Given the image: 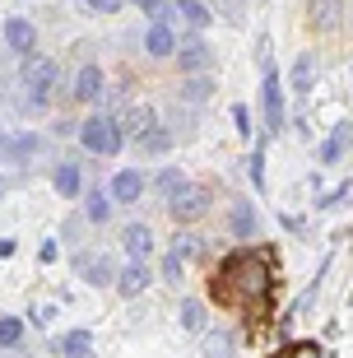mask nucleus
<instances>
[{"mask_svg": "<svg viewBox=\"0 0 353 358\" xmlns=\"http://www.w3.org/2000/svg\"><path fill=\"white\" fill-rule=\"evenodd\" d=\"M79 145L89 149V154L112 159V154L126 145V131H121V121H112V117H89L84 126H79Z\"/></svg>", "mask_w": 353, "mask_h": 358, "instance_id": "obj_2", "label": "nucleus"}, {"mask_svg": "<svg viewBox=\"0 0 353 358\" xmlns=\"http://www.w3.org/2000/svg\"><path fill=\"white\" fill-rule=\"evenodd\" d=\"M205 358H233V354H228V340H223V335H219V340H210V349H205Z\"/></svg>", "mask_w": 353, "mask_h": 358, "instance_id": "obj_29", "label": "nucleus"}, {"mask_svg": "<svg viewBox=\"0 0 353 358\" xmlns=\"http://www.w3.org/2000/svg\"><path fill=\"white\" fill-rule=\"evenodd\" d=\"M5 47H10V52H19L28 61V56H33V47H38V28L28 24L24 14H10V19H5Z\"/></svg>", "mask_w": 353, "mask_h": 358, "instance_id": "obj_6", "label": "nucleus"}, {"mask_svg": "<svg viewBox=\"0 0 353 358\" xmlns=\"http://www.w3.org/2000/svg\"><path fill=\"white\" fill-rule=\"evenodd\" d=\"M261 103H265V135H279L284 131V89H279V70L265 38H261Z\"/></svg>", "mask_w": 353, "mask_h": 358, "instance_id": "obj_1", "label": "nucleus"}, {"mask_svg": "<svg viewBox=\"0 0 353 358\" xmlns=\"http://www.w3.org/2000/svg\"><path fill=\"white\" fill-rule=\"evenodd\" d=\"M135 5H140V10H144V14H154L158 24H163V0H135Z\"/></svg>", "mask_w": 353, "mask_h": 358, "instance_id": "obj_33", "label": "nucleus"}, {"mask_svg": "<svg viewBox=\"0 0 353 358\" xmlns=\"http://www.w3.org/2000/svg\"><path fill=\"white\" fill-rule=\"evenodd\" d=\"M89 10H98V14H117V10H121V0H89Z\"/></svg>", "mask_w": 353, "mask_h": 358, "instance_id": "obj_34", "label": "nucleus"}, {"mask_svg": "<svg viewBox=\"0 0 353 358\" xmlns=\"http://www.w3.org/2000/svg\"><path fill=\"white\" fill-rule=\"evenodd\" d=\"M205 321H210L205 303H196V298H186V303H182V326H186V331H205Z\"/></svg>", "mask_w": 353, "mask_h": 358, "instance_id": "obj_21", "label": "nucleus"}, {"mask_svg": "<svg viewBox=\"0 0 353 358\" xmlns=\"http://www.w3.org/2000/svg\"><path fill=\"white\" fill-rule=\"evenodd\" d=\"M121 131L131 135V140H144V135L154 131V107H131V112H126V126H121Z\"/></svg>", "mask_w": 353, "mask_h": 358, "instance_id": "obj_18", "label": "nucleus"}, {"mask_svg": "<svg viewBox=\"0 0 353 358\" xmlns=\"http://www.w3.org/2000/svg\"><path fill=\"white\" fill-rule=\"evenodd\" d=\"M182 261H172V256H168V261H163V279H172V284H177V279H182Z\"/></svg>", "mask_w": 353, "mask_h": 358, "instance_id": "obj_32", "label": "nucleus"}, {"mask_svg": "<svg viewBox=\"0 0 353 358\" xmlns=\"http://www.w3.org/2000/svg\"><path fill=\"white\" fill-rule=\"evenodd\" d=\"M205 93H210V84H205V80H191V84H186V98H191V103H200Z\"/></svg>", "mask_w": 353, "mask_h": 358, "instance_id": "obj_30", "label": "nucleus"}, {"mask_svg": "<svg viewBox=\"0 0 353 358\" xmlns=\"http://www.w3.org/2000/svg\"><path fill=\"white\" fill-rule=\"evenodd\" d=\"M70 266H75V275L84 279V284H93V289H107V284L117 289V279H121L117 261H112L107 252H75V261H70Z\"/></svg>", "mask_w": 353, "mask_h": 358, "instance_id": "obj_4", "label": "nucleus"}, {"mask_svg": "<svg viewBox=\"0 0 353 358\" xmlns=\"http://www.w3.org/2000/svg\"><path fill=\"white\" fill-rule=\"evenodd\" d=\"M56 75H61V66H56L52 56H28L24 61V89H28V103L33 107H47V98H52L56 89Z\"/></svg>", "mask_w": 353, "mask_h": 358, "instance_id": "obj_3", "label": "nucleus"}, {"mask_svg": "<svg viewBox=\"0 0 353 358\" xmlns=\"http://www.w3.org/2000/svg\"><path fill=\"white\" fill-rule=\"evenodd\" d=\"M312 84H316V56L312 52H302L298 61H293V93H312Z\"/></svg>", "mask_w": 353, "mask_h": 358, "instance_id": "obj_14", "label": "nucleus"}, {"mask_svg": "<svg viewBox=\"0 0 353 358\" xmlns=\"http://www.w3.org/2000/svg\"><path fill=\"white\" fill-rule=\"evenodd\" d=\"M177 66H182L186 75H205V70L214 66V52L205 47V42H191V47H182V52H177Z\"/></svg>", "mask_w": 353, "mask_h": 358, "instance_id": "obj_10", "label": "nucleus"}, {"mask_svg": "<svg viewBox=\"0 0 353 358\" xmlns=\"http://www.w3.org/2000/svg\"><path fill=\"white\" fill-rule=\"evenodd\" d=\"M256 228H261V219H256V210H251L247 200L233 205V233L237 238H256Z\"/></svg>", "mask_w": 353, "mask_h": 358, "instance_id": "obj_19", "label": "nucleus"}, {"mask_svg": "<svg viewBox=\"0 0 353 358\" xmlns=\"http://www.w3.org/2000/svg\"><path fill=\"white\" fill-rule=\"evenodd\" d=\"M5 256H14V242H10V238L0 242V261H5Z\"/></svg>", "mask_w": 353, "mask_h": 358, "instance_id": "obj_36", "label": "nucleus"}, {"mask_svg": "<svg viewBox=\"0 0 353 358\" xmlns=\"http://www.w3.org/2000/svg\"><path fill=\"white\" fill-rule=\"evenodd\" d=\"M52 186H56V191H61L66 200H75V196H79V186H84V182H79V163H56Z\"/></svg>", "mask_w": 353, "mask_h": 358, "instance_id": "obj_16", "label": "nucleus"}, {"mask_svg": "<svg viewBox=\"0 0 353 358\" xmlns=\"http://www.w3.org/2000/svg\"><path fill=\"white\" fill-rule=\"evenodd\" d=\"M158 191H163V196H182V191H186V177L177 173V168H163V173H158Z\"/></svg>", "mask_w": 353, "mask_h": 358, "instance_id": "obj_25", "label": "nucleus"}, {"mask_svg": "<svg viewBox=\"0 0 353 358\" xmlns=\"http://www.w3.org/2000/svg\"><path fill=\"white\" fill-rule=\"evenodd\" d=\"M144 173L140 168H121L117 177H112V200H117V205H135V200L144 196Z\"/></svg>", "mask_w": 353, "mask_h": 358, "instance_id": "obj_7", "label": "nucleus"}, {"mask_svg": "<svg viewBox=\"0 0 353 358\" xmlns=\"http://www.w3.org/2000/svg\"><path fill=\"white\" fill-rule=\"evenodd\" d=\"M149 279H154V270L144 266V261H131V266L121 270V279H117V293L121 298H140V293L149 289Z\"/></svg>", "mask_w": 353, "mask_h": 358, "instance_id": "obj_9", "label": "nucleus"}, {"mask_svg": "<svg viewBox=\"0 0 353 358\" xmlns=\"http://www.w3.org/2000/svg\"><path fill=\"white\" fill-rule=\"evenodd\" d=\"M349 145H353V126H349V121H340V126L330 131V140L321 145V163H340Z\"/></svg>", "mask_w": 353, "mask_h": 358, "instance_id": "obj_13", "label": "nucleus"}, {"mask_svg": "<svg viewBox=\"0 0 353 358\" xmlns=\"http://www.w3.org/2000/svg\"><path fill=\"white\" fill-rule=\"evenodd\" d=\"M135 145H140V149H149V154H163V149L172 145V135L163 131V126H154V131L144 135V140H135Z\"/></svg>", "mask_w": 353, "mask_h": 358, "instance_id": "obj_26", "label": "nucleus"}, {"mask_svg": "<svg viewBox=\"0 0 353 358\" xmlns=\"http://www.w3.org/2000/svg\"><path fill=\"white\" fill-rule=\"evenodd\" d=\"M24 331H28V326L19 317H0V349H14L19 340H24Z\"/></svg>", "mask_w": 353, "mask_h": 358, "instance_id": "obj_23", "label": "nucleus"}, {"mask_svg": "<svg viewBox=\"0 0 353 358\" xmlns=\"http://www.w3.org/2000/svg\"><path fill=\"white\" fill-rule=\"evenodd\" d=\"M340 19V0H312V24L316 28H335Z\"/></svg>", "mask_w": 353, "mask_h": 358, "instance_id": "obj_20", "label": "nucleus"}, {"mask_svg": "<svg viewBox=\"0 0 353 358\" xmlns=\"http://www.w3.org/2000/svg\"><path fill=\"white\" fill-rule=\"evenodd\" d=\"M84 214H89V224H107V214H112V191H93L89 205H84Z\"/></svg>", "mask_w": 353, "mask_h": 358, "instance_id": "obj_22", "label": "nucleus"}, {"mask_svg": "<svg viewBox=\"0 0 353 358\" xmlns=\"http://www.w3.org/2000/svg\"><path fill=\"white\" fill-rule=\"evenodd\" d=\"M144 52H149V56H172V52H177L172 28L168 24H154V28H149V38H144Z\"/></svg>", "mask_w": 353, "mask_h": 358, "instance_id": "obj_17", "label": "nucleus"}, {"mask_svg": "<svg viewBox=\"0 0 353 358\" xmlns=\"http://www.w3.org/2000/svg\"><path fill=\"white\" fill-rule=\"evenodd\" d=\"M103 66H79V75H75V98L79 103H98V98H103Z\"/></svg>", "mask_w": 353, "mask_h": 358, "instance_id": "obj_8", "label": "nucleus"}, {"mask_svg": "<svg viewBox=\"0 0 353 358\" xmlns=\"http://www.w3.org/2000/svg\"><path fill=\"white\" fill-rule=\"evenodd\" d=\"M177 10L186 14V24H191V28H205V24H210V10H205L200 0H177Z\"/></svg>", "mask_w": 353, "mask_h": 358, "instance_id": "obj_24", "label": "nucleus"}, {"mask_svg": "<svg viewBox=\"0 0 353 358\" xmlns=\"http://www.w3.org/2000/svg\"><path fill=\"white\" fill-rule=\"evenodd\" d=\"M33 149H38V135H10V140H0V163H19Z\"/></svg>", "mask_w": 353, "mask_h": 358, "instance_id": "obj_15", "label": "nucleus"}, {"mask_svg": "<svg viewBox=\"0 0 353 358\" xmlns=\"http://www.w3.org/2000/svg\"><path fill=\"white\" fill-rule=\"evenodd\" d=\"M93 331H70V335H61V340H56V354L61 358H93Z\"/></svg>", "mask_w": 353, "mask_h": 358, "instance_id": "obj_11", "label": "nucleus"}, {"mask_svg": "<svg viewBox=\"0 0 353 358\" xmlns=\"http://www.w3.org/2000/svg\"><path fill=\"white\" fill-rule=\"evenodd\" d=\"M172 261H182V266H186V261H191V256H200V238H177V242H172Z\"/></svg>", "mask_w": 353, "mask_h": 358, "instance_id": "obj_27", "label": "nucleus"}, {"mask_svg": "<svg viewBox=\"0 0 353 358\" xmlns=\"http://www.w3.org/2000/svg\"><path fill=\"white\" fill-rule=\"evenodd\" d=\"M233 121H237V131H242V135H251V117H247V107H242V103L233 107Z\"/></svg>", "mask_w": 353, "mask_h": 358, "instance_id": "obj_31", "label": "nucleus"}, {"mask_svg": "<svg viewBox=\"0 0 353 358\" xmlns=\"http://www.w3.org/2000/svg\"><path fill=\"white\" fill-rule=\"evenodd\" d=\"M247 168H251V182H256V186H265V154H261V149H256V154L247 159Z\"/></svg>", "mask_w": 353, "mask_h": 358, "instance_id": "obj_28", "label": "nucleus"}, {"mask_svg": "<svg viewBox=\"0 0 353 358\" xmlns=\"http://www.w3.org/2000/svg\"><path fill=\"white\" fill-rule=\"evenodd\" d=\"M121 247L131 252V261H144V256L154 252V233H149L144 224H131L126 233H121Z\"/></svg>", "mask_w": 353, "mask_h": 358, "instance_id": "obj_12", "label": "nucleus"}, {"mask_svg": "<svg viewBox=\"0 0 353 358\" xmlns=\"http://www.w3.org/2000/svg\"><path fill=\"white\" fill-rule=\"evenodd\" d=\"M293 354H298V345H288V349H279L275 358H293Z\"/></svg>", "mask_w": 353, "mask_h": 358, "instance_id": "obj_37", "label": "nucleus"}, {"mask_svg": "<svg viewBox=\"0 0 353 358\" xmlns=\"http://www.w3.org/2000/svg\"><path fill=\"white\" fill-rule=\"evenodd\" d=\"M172 219H177V224H196V219H205V214H210V191H205V186H186L182 196H172Z\"/></svg>", "mask_w": 353, "mask_h": 358, "instance_id": "obj_5", "label": "nucleus"}, {"mask_svg": "<svg viewBox=\"0 0 353 358\" xmlns=\"http://www.w3.org/2000/svg\"><path fill=\"white\" fill-rule=\"evenodd\" d=\"M56 252H61V247H56V238H47V242H42V266H52V261H56Z\"/></svg>", "mask_w": 353, "mask_h": 358, "instance_id": "obj_35", "label": "nucleus"}]
</instances>
